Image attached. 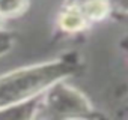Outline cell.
I'll use <instances>...</instances> for the list:
<instances>
[{
    "mask_svg": "<svg viewBox=\"0 0 128 120\" xmlns=\"http://www.w3.org/2000/svg\"><path fill=\"white\" fill-rule=\"evenodd\" d=\"M57 24L65 33H78L88 27L89 21L78 6L65 5L57 17Z\"/></svg>",
    "mask_w": 128,
    "mask_h": 120,
    "instance_id": "3",
    "label": "cell"
},
{
    "mask_svg": "<svg viewBox=\"0 0 128 120\" xmlns=\"http://www.w3.org/2000/svg\"><path fill=\"white\" fill-rule=\"evenodd\" d=\"M29 6V0H0V15L11 18L21 15Z\"/></svg>",
    "mask_w": 128,
    "mask_h": 120,
    "instance_id": "6",
    "label": "cell"
},
{
    "mask_svg": "<svg viewBox=\"0 0 128 120\" xmlns=\"http://www.w3.org/2000/svg\"><path fill=\"white\" fill-rule=\"evenodd\" d=\"M2 21H3V17H2V15H0V24H2Z\"/></svg>",
    "mask_w": 128,
    "mask_h": 120,
    "instance_id": "9",
    "label": "cell"
},
{
    "mask_svg": "<svg viewBox=\"0 0 128 120\" xmlns=\"http://www.w3.org/2000/svg\"><path fill=\"white\" fill-rule=\"evenodd\" d=\"M88 2V0H66L65 5H72V6H80L82 3Z\"/></svg>",
    "mask_w": 128,
    "mask_h": 120,
    "instance_id": "7",
    "label": "cell"
},
{
    "mask_svg": "<svg viewBox=\"0 0 128 120\" xmlns=\"http://www.w3.org/2000/svg\"><path fill=\"white\" fill-rule=\"evenodd\" d=\"M86 17V20L90 23H96L104 20L110 12V0H88L78 6Z\"/></svg>",
    "mask_w": 128,
    "mask_h": 120,
    "instance_id": "5",
    "label": "cell"
},
{
    "mask_svg": "<svg viewBox=\"0 0 128 120\" xmlns=\"http://www.w3.org/2000/svg\"><path fill=\"white\" fill-rule=\"evenodd\" d=\"M41 96L8 108H2L0 110V120H33L41 108Z\"/></svg>",
    "mask_w": 128,
    "mask_h": 120,
    "instance_id": "4",
    "label": "cell"
},
{
    "mask_svg": "<svg viewBox=\"0 0 128 120\" xmlns=\"http://www.w3.org/2000/svg\"><path fill=\"white\" fill-rule=\"evenodd\" d=\"M80 59L65 54L45 63L30 65L0 77V110L41 96L51 86L78 71Z\"/></svg>",
    "mask_w": 128,
    "mask_h": 120,
    "instance_id": "1",
    "label": "cell"
},
{
    "mask_svg": "<svg viewBox=\"0 0 128 120\" xmlns=\"http://www.w3.org/2000/svg\"><path fill=\"white\" fill-rule=\"evenodd\" d=\"M41 108H47L54 117L63 120L86 119L92 114V105L76 89L63 81L51 86L41 96Z\"/></svg>",
    "mask_w": 128,
    "mask_h": 120,
    "instance_id": "2",
    "label": "cell"
},
{
    "mask_svg": "<svg viewBox=\"0 0 128 120\" xmlns=\"http://www.w3.org/2000/svg\"><path fill=\"white\" fill-rule=\"evenodd\" d=\"M119 2H120V5H122V6L128 11V0H119Z\"/></svg>",
    "mask_w": 128,
    "mask_h": 120,
    "instance_id": "8",
    "label": "cell"
}]
</instances>
